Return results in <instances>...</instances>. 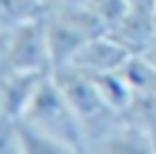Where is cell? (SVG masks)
Segmentation results:
<instances>
[{"mask_svg":"<svg viewBox=\"0 0 156 154\" xmlns=\"http://www.w3.org/2000/svg\"><path fill=\"white\" fill-rule=\"evenodd\" d=\"M154 30H156V7H154Z\"/></svg>","mask_w":156,"mask_h":154,"instance_id":"obj_17","label":"cell"},{"mask_svg":"<svg viewBox=\"0 0 156 154\" xmlns=\"http://www.w3.org/2000/svg\"><path fill=\"white\" fill-rule=\"evenodd\" d=\"M122 77L131 86L136 95H154L156 93V66L149 61L147 55H131L129 59L120 66Z\"/></svg>","mask_w":156,"mask_h":154,"instance_id":"obj_9","label":"cell"},{"mask_svg":"<svg viewBox=\"0 0 156 154\" xmlns=\"http://www.w3.org/2000/svg\"><path fill=\"white\" fill-rule=\"evenodd\" d=\"M18 138H20V152L23 154H70V152H79L75 147L66 145V143L34 129L32 125L23 123V120H18Z\"/></svg>","mask_w":156,"mask_h":154,"instance_id":"obj_11","label":"cell"},{"mask_svg":"<svg viewBox=\"0 0 156 154\" xmlns=\"http://www.w3.org/2000/svg\"><path fill=\"white\" fill-rule=\"evenodd\" d=\"M154 5H129V12L120 25L109 32L111 36L122 43L131 55L147 52L149 45L156 41V30H154Z\"/></svg>","mask_w":156,"mask_h":154,"instance_id":"obj_6","label":"cell"},{"mask_svg":"<svg viewBox=\"0 0 156 154\" xmlns=\"http://www.w3.org/2000/svg\"><path fill=\"white\" fill-rule=\"evenodd\" d=\"M20 120L32 125L34 129L43 131V134L84 152L82 123H79L77 113L73 111L70 102L66 100L63 91L59 88V84L55 82L52 73L43 79V84L39 86V91L32 98L30 107Z\"/></svg>","mask_w":156,"mask_h":154,"instance_id":"obj_2","label":"cell"},{"mask_svg":"<svg viewBox=\"0 0 156 154\" xmlns=\"http://www.w3.org/2000/svg\"><path fill=\"white\" fill-rule=\"evenodd\" d=\"M88 75V73H86ZM95 88L100 91L102 100L109 104L111 109L120 111V113H127L129 107L133 104L136 100V93L131 91V86L127 84V79L120 75L118 70H111V73H95L90 75Z\"/></svg>","mask_w":156,"mask_h":154,"instance_id":"obj_8","label":"cell"},{"mask_svg":"<svg viewBox=\"0 0 156 154\" xmlns=\"http://www.w3.org/2000/svg\"><path fill=\"white\" fill-rule=\"evenodd\" d=\"M88 9L98 18L102 30L109 34L125 20V16L129 12V0H90Z\"/></svg>","mask_w":156,"mask_h":154,"instance_id":"obj_13","label":"cell"},{"mask_svg":"<svg viewBox=\"0 0 156 154\" xmlns=\"http://www.w3.org/2000/svg\"><path fill=\"white\" fill-rule=\"evenodd\" d=\"M84 154H86V152H84Z\"/></svg>","mask_w":156,"mask_h":154,"instance_id":"obj_18","label":"cell"},{"mask_svg":"<svg viewBox=\"0 0 156 154\" xmlns=\"http://www.w3.org/2000/svg\"><path fill=\"white\" fill-rule=\"evenodd\" d=\"M143 55H147V57H149V61H152L154 66H156V41H154L152 45H149V50H147V52H143Z\"/></svg>","mask_w":156,"mask_h":154,"instance_id":"obj_16","label":"cell"},{"mask_svg":"<svg viewBox=\"0 0 156 154\" xmlns=\"http://www.w3.org/2000/svg\"><path fill=\"white\" fill-rule=\"evenodd\" d=\"M86 154H156V147L149 136L125 116L109 134L90 143Z\"/></svg>","mask_w":156,"mask_h":154,"instance_id":"obj_7","label":"cell"},{"mask_svg":"<svg viewBox=\"0 0 156 154\" xmlns=\"http://www.w3.org/2000/svg\"><path fill=\"white\" fill-rule=\"evenodd\" d=\"M45 14V0H0V32H9Z\"/></svg>","mask_w":156,"mask_h":154,"instance_id":"obj_10","label":"cell"},{"mask_svg":"<svg viewBox=\"0 0 156 154\" xmlns=\"http://www.w3.org/2000/svg\"><path fill=\"white\" fill-rule=\"evenodd\" d=\"M0 154H23L18 138V120L0 113Z\"/></svg>","mask_w":156,"mask_h":154,"instance_id":"obj_14","label":"cell"},{"mask_svg":"<svg viewBox=\"0 0 156 154\" xmlns=\"http://www.w3.org/2000/svg\"><path fill=\"white\" fill-rule=\"evenodd\" d=\"M129 57H131V52L122 43H118L111 34L104 32V34H95L86 39V43L79 48L70 66L82 73H88V75L111 73V70H120V66Z\"/></svg>","mask_w":156,"mask_h":154,"instance_id":"obj_4","label":"cell"},{"mask_svg":"<svg viewBox=\"0 0 156 154\" xmlns=\"http://www.w3.org/2000/svg\"><path fill=\"white\" fill-rule=\"evenodd\" d=\"M48 75L50 73H27V70L2 73L0 75V113L7 118L20 120Z\"/></svg>","mask_w":156,"mask_h":154,"instance_id":"obj_5","label":"cell"},{"mask_svg":"<svg viewBox=\"0 0 156 154\" xmlns=\"http://www.w3.org/2000/svg\"><path fill=\"white\" fill-rule=\"evenodd\" d=\"M90 0H45L48 12H73V9L88 7Z\"/></svg>","mask_w":156,"mask_h":154,"instance_id":"obj_15","label":"cell"},{"mask_svg":"<svg viewBox=\"0 0 156 154\" xmlns=\"http://www.w3.org/2000/svg\"><path fill=\"white\" fill-rule=\"evenodd\" d=\"M125 116L138 129H143L149 136V141L156 147V93L154 95H136L133 104L129 107Z\"/></svg>","mask_w":156,"mask_h":154,"instance_id":"obj_12","label":"cell"},{"mask_svg":"<svg viewBox=\"0 0 156 154\" xmlns=\"http://www.w3.org/2000/svg\"><path fill=\"white\" fill-rule=\"evenodd\" d=\"M52 77L63 91L66 100L70 102L73 111L77 113L79 123L84 131V152L90 143L100 141L104 134H109L113 127L125 118V113L111 109L109 104L102 100L100 91L95 88L90 75L77 70L73 66H63L52 70Z\"/></svg>","mask_w":156,"mask_h":154,"instance_id":"obj_1","label":"cell"},{"mask_svg":"<svg viewBox=\"0 0 156 154\" xmlns=\"http://www.w3.org/2000/svg\"><path fill=\"white\" fill-rule=\"evenodd\" d=\"M7 70H27V73H52V59L45 34V16L23 23L7 32Z\"/></svg>","mask_w":156,"mask_h":154,"instance_id":"obj_3","label":"cell"}]
</instances>
